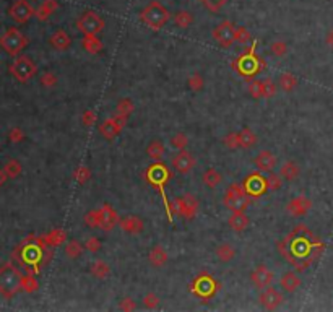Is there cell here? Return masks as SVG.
Here are the masks:
<instances>
[{"mask_svg":"<svg viewBox=\"0 0 333 312\" xmlns=\"http://www.w3.org/2000/svg\"><path fill=\"white\" fill-rule=\"evenodd\" d=\"M140 20L143 21L148 28L161 29L164 24L171 20V13L161 2L153 0V2H150L143 10L140 11Z\"/></svg>","mask_w":333,"mask_h":312,"instance_id":"6da1fadb","label":"cell"},{"mask_svg":"<svg viewBox=\"0 0 333 312\" xmlns=\"http://www.w3.org/2000/svg\"><path fill=\"white\" fill-rule=\"evenodd\" d=\"M21 281L23 275L15 265L5 264L3 267H0V293L5 298L15 296L21 290Z\"/></svg>","mask_w":333,"mask_h":312,"instance_id":"7a4b0ae2","label":"cell"},{"mask_svg":"<svg viewBox=\"0 0 333 312\" xmlns=\"http://www.w3.org/2000/svg\"><path fill=\"white\" fill-rule=\"evenodd\" d=\"M223 202H224V207L227 210H231V213L232 211H245L247 207L250 205V195L245 192L242 184L234 182V184L227 187Z\"/></svg>","mask_w":333,"mask_h":312,"instance_id":"3957f363","label":"cell"},{"mask_svg":"<svg viewBox=\"0 0 333 312\" xmlns=\"http://www.w3.org/2000/svg\"><path fill=\"white\" fill-rule=\"evenodd\" d=\"M28 44V39L20 29L16 28H10L7 29L2 38H0V46L3 47V51L10 54V56H18L24 47Z\"/></svg>","mask_w":333,"mask_h":312,"instance_id":"277c9868","label":"cell"},{"mask_svg":"<svg viewBox=\"0 0 333 312\" xmlns=\"http://www.w3.org/2000/svg\"><path fill=\"white\" fill-rule=\"evenodd\" d=\"M255 44H252L249 51H245L242 56H239L236 59V62L232 64V67L236 69L242 77H254L257 72H260L262 69V64H260V59L255 57Z\"/></svg>","mask_w":333,"mask_h":312,"instance_id":"5b68a950","label":"cell"},{"mask_svg":"<svg viewBox=\"0 0 333 312\" xmlns=\"http://www.w3.org/2000/svg\"><path fill=\"white\" fill-rule=\"evenodd\" d=\"M36 72H38V67H36V64L28 56L16 57L13 60V64L10 65V73L21 83H26L28 80H31L36 75Z\"/></svg>","mask_w":333,"mask_h":312,"instance_id":"8992f818","label":"cell"},{"mask_svg":"<svg viewBox=\"0 0 333 312\" xmlns=\"http://www.w3.org/2000/svg\"><path fill=\"white\" fill-rule=\"evenodd\" d=\"M172 210H174L177 215H181L182 218L192 219V218L197 216V213H199V210H200L199 199L192 194L181 195V197H177L174 200V204H172Z\"/></svg>","mask_w":333,"mask_h":312,"instance_id":"52a82bcc","label":"cell"},{"mask_svg":"<svg viewBox=\"0 0 333 312\" xmlns=\"http://www.w3.org/2000/svg\"><path fill=\"white\" fill-rule=\"evenodd\" d=\"M212 36L220 47L227 49L232 46V42H236V26H234L232 21L224 20L213 28Z\"/></svg>","mask_w":333,"mask_h":312,"instance_id":"ba28073f","label":"cell"},{"mask_svg":"<svg viewBox=\"0 0 333 312\" xmlns=\"http://www.w3.org/2000/svg\"><path fill=\"white\" fill-rule=\"evenodd\" d=\"M104 26H106V23H104L103 18L98 13H95V11H85L77 21V28L83 34L98 36L104 29Z\"/></svg>","mask_w":333,"mask_h":312,"instance_id":"9c48e42d","label":"cell"},{"mask_svg":"<svg viewBox=\"0 0 333 312\" xmlns=\"http://www.w3.org/2000/svg\"><path fill=\"white\" fill-rule=\"evenodd\" d=\"M145 177H146V181L150 182V184H151L153 187L159 189V191H161V194L164 195L163 187H164L166 182H168V181L171 179V173H169V169L166 168L161 161H159V163H155V164H153V166L148 168Z\"/></svg>","mask_w":333,"mask_h":312,"instance_id":"30bf717a","label":"cell"},{"mask_svg":"<svg viewBox=\"0 0 333 312\" xmlns=\"http://www.w3.org/2000/svg\"><path fill=\"white\" fill-rule=\"evenodd\" d=\"M34 13L36 10L31 7V3H29L28 0H15V2L11 3V7L8 8L10 18L18 24L28 23L31 20V16H34Z\"/></svg>","mask_w":333,"mask_h":312,"instance_id":"8fae6325","label":"cell"},{"mask_svg":"<svg viewBox=\"0 0 333 312\" xmlns=\"http://www.w3.org/2000/svg\"><path fill=\"white\" fill-rule=\"evenodd\" d=\"M218 290V285L217 281H215L210 275H200V277H197L195 281L192 283V291L195 293L197 296L202 298V299H210L215 296V293Z\"/></svg>","mask_w":333,"mask_h":312,"instance_id":"7c38bea8","label":"cell"},{"mask_svg":"<svg viewBox=\"0 0 333 312\" xmlns=\"http://www.w3.org/2000/svg\"><path fill=\"white\" fill-rule=\"evenodd\" d=\"M195 158L192 153H189L186 150H179L171 160V166L174 171L181 174H187L195 168Z\"/></svg>","mask_w":333,"mask_h":312,"instance_id":"4fadbf2b","label":"cell"},{"mask_svg":"<svg viewBox=\"0 0 333 312\" xmlns=\"http://www.w3.org/2000/svg\"><path fill=\"white\" fill-rule=\"evenodd\" d=\"M242 186L245 189V192H247L250 197H258V195H262L265 191H268L267 187V179L262 177L258 173H252L249 174L247 177L244 179Z\"/></svg>","mask_w":333,"mask_h":312,"instance_id":"5bb4252c","label":"cell"},{"mask_svg":"<svg viewBox=\"0 0 333 312\" xmlns=\"http://www.w3.org/2000/svg\"><path fill=\"white\" fill-rule=\"evenodd\" d=\"M311 208H312V200L309 197H306V195H298V197H294L293 200H289L286 205L288 213L294 218L306 216Z\"/></svg>","mask_w":333,"mask_h":312,"instance_id":"9a60e30c","label":"cell"},{"mask_svg":"<svg viewBox=\"0 0 333 312\" xmlns=\"http://www.w3.org/2000/svg\"><path fill=\"white\" fill-rule=\"evenodd\" d=\"M120 218L117 215V211L112 208V205L104 204L100 208V229L103 231H112L117 224H119Z\"/></svg>","mask_w":333,"mask_h":312,"instance_id":"2e32d148","label":"cell"},{"mask_svg":"<svg viewBox=\"0 0 333 312\" xmlns=\"http://www.w3.org/2000/svg\"><path fill=\"white\" fill-rule=\"evenodd\" d=\"M273 280H275V273L271 270H268L265 265H258L255 270L250 273L252 285L258 290H263V288H267V286H271Z\"/></svg>","mask_w":333,"mask_h":312,"instance_id":"e0dca14e","label":"cell"},{"mask_svg":"<svg viewBox=\"0 0 333 312\" xmlns=\"http://www.w3.org/2000/svg\"><path fill=\"white\" fill-rule=\"evenodd\" d=\"M124 125H125V122H122L120 119H117V117H111V119H106L103 122V124L100 125V133H101V137L103 138H106V140H114L119 133L122 132V128H124Z\"/></svg>","mask_w":333,"mask_h":312,"instance_id":"ac0fdd59","label":"cell"},{"mask_svg":"<svg viewBox=\"0 0 333 312\" xmlns=\"http://www.w3.org/2000/svg\"><path fill=\"white\" fill-rule=\"evenodd\" d=\"M258 301L267 311H275L283 304V295L276 288H265V291L258 298Z\"/></svg>","mask_w":333,"mask_h":312,"instance_id":"d6986e66","label":"cell"},{"mask_svg":"<svg viewBox=\"0 0 333 312\" xmlns=\"http://www.w3.org/2000/svg\"><path fill=\"white\" fill-rule=\"evenodd\" d=\"M276 163H278V158L268 150L257 153V156L254 158V164L258 168V171H263V173H271L275 169Z\"/></svg>","mask_w":333,"mask_h":312,"instance_id":"ffe728a7","label":"cell"},{"mask_svg":"<svg viewBox=\"0 0 333 312\" xmlns=\"http://www.w3.org/2000/svg\"><path fill=\"white\" fill-rule=\"evenodd\" d=\"M119 226H120V229L124 232H127V234H133V236L140 234V232L143 231V228H145L143 221H141V219L138 216H135V215L120 218Z\"/></svg>","mask_w":333,"mask_h":312,"instance_id":"44dd1931","label":"cell"},{"mask_svg":"<svg viewBox=\"0 0 333 312\" xmlns=\"http://www.w3.org/2000/svg\"><path fill=\"white\" fill-rule=\"evenodd\" d=\"M49 44H51L55 51H67V49L72 46V38L64 29H57V31L49 38Z\"/></svg>","mask_w":333,"mask_h":312,"instance_id":"7402d4cb","label":"cell"},{"mask_svg":"<svg viewBox=\"0 0 333 312\" xmlns=\"http://www.w3.org/2000/svg\"><path fill=\"white\" fill-rule=\"evenodd\" d=\"M133 111H135V104H133V101H132V100H128V98H124V100H120L119 103H117L114 117L120 119L122 122H127L128 117H130Z\"/></svg>","mask_w":333,"mask_h":312,"instance_id":"603a6c76","label":"cell"},{"mask_svg":"<svg viewBox=\"0 0 333 312\" xmlns=\"http://www.w3.org/2000/svg\"><path fill=\"white\" fill-rule=\"evenodd\" d=\"M280 286L286 293H294V291H298V288L301 286V278L298 277V273L286 272L280 277Z\"/></svg>","mask_w":333,"mask_h":312,"instance_id":"cb8c5ba5","label":"cell"},{"mask_svg":"<svg viewBox=\"0 0 333 312\" xmlns=\"http://www.w3.org/2000/svg\"><path fill=\"white\" fill-rule=\"evenodd\" d=\"M227 223H229V228L232 231L240 232V231H244L245 228H247L250 219H249L247 215H245V211H232L229 219H227Z\"/></svg>","mask_w":333,"mask_h":312,"instance_id":"d4e9b609","label":"cell"},{"mask_svg":"<svg viewBox=\"0 0 333 312\" xmlns=\"http://www.w3.org/2000/svg\"><path fill=\"white\" fill-rule=\"evenodd\" d=\"M148 260H150V264L156 268H161L166 265V262H168V252L164 250L163 246H153L150 254H148Z\"/></svg>","mask_w":333,"mask_h":312,"instance_id":"484cf974","label":"cell"},{"mask_svg":"<svg viewBox=\"0 0 333 312\" xmlns=\"http://www.w3.org/2000/svg\"><path fill=\"white\" fill-rule=\"evenodd\" d=\"M57 7H59L57 0H44V2L39 5V8L36 10L34 16L38 18L39 21H46L47 18L51 16L55 10H57Z\"/></svg>","mask_w":333,"mask_h":312,"instance_id":"4316f807","label":"cell"},{"mask_svg":"<svg viewBox=\"0 0 333 312\" xmlns=\"http://www.w3.org/2000/svg\"><path fill=\"white\" fill-rule=\"evenodd\" d=\"M164 151H166V148H164V145H163L161 140H153V142H150V145L146 146V155H148V158H150V160H153L155 163H159V161L163 160Z\"/></svg>","mask_w":333,"mask_h":312,"instance_id":"83f0119b","label":"cell"},{"mask_svg":"<svg viewBox=\"0 0 333 312\" xmlns=\"http://www.w3.org/2000/svg\"><path fill=\"white\" fill-rule=\"evenodd\" d=\"M285 181H294L298 179L301 174V168L294 161H286L285 164H281L280 173H278Z\"/></svg>","mask_w":333,"mask_h":312,"instance_id":"f1b7e54d","label":"cell"},{"mask_svg":"<svg viewBox=\"0 0 333 312\" xmlns=\"http://www.w3.org/2000/svg\"><path fill=\"white\" fill-rule=\"evenodd\" d=\"M215 254H217V257L223 264H227V262H231L234 257H236V249H234V246H231L229 242H223L217 247Z\"/></svg>","mask_w":333,"mask_h":312,"instance_id":"f546056e","label":"cell"},{"mask_svg":"<svg viewBox=\"0 0 333 312\" xmlns=\"http://www.w3.org/2000/svg\"><path fill=\"white\" fill-rule=\"evenodd\" d=\"M202 181H203V184H205L208 189H217L221 184V181H223V176H221L217 169L210 168V169L205 171V173H203Z\"/></svg>","mask_w":333,"mask_h":312,"instance_id":"4dcf8cb0","label":"cell"},{"mask_svg":"<svg viewBox=\"0 0 333 312\" xmlns=\"http://www.w3.org/2000/svg\"><path fill=\"white\" fill-rule=\"evenodd\" d=\"M90 272L95 278L104 280L111 275V267L108 265V262H104V260H95L93 265L90 267Z\"/></svg>","mask_w":333,"mask_h":312,"instance_id":"1f68e13d","label":"cell"},{"mask_svg":"<svg viewBox=\"0 0 333 312\" xmlns=\"http://www.w3.org/2000/svg\"><path fill=\"white\" fill-rule=\"evenodd\" d=\"M298 87V78H296L293 73H281L278 78V88L283 90L285 93H291V91Z\"/></svg>","mask_w":333,"mask_h":312,"instance_id":"d6a6232c","label":"cell"},{"mask_svg":"<svg viewBox=\"0 0 333 312\" xmlns=\"http://www.w3.org/2000/svg\"><path fill=\"white\" fill-rule=\"evenodd\" d=\"M83 49L86 52L90 54H98L103 49V42L101 39L98 38V36H93V34H85V39H83Z\"/></svg>","mask_w":333,"mask_h":312,"instance_id":"836d02e7","label":"cell"},{"mask_svg":"<svg viewBox=\"0 0 333 312\" xmlns=\"http://www.w3.org/2000/svg\"><path fill=\"white\" fill-rule=\"evenodd\" d=\"M239 143L240 148H252L257 143V137L255 133L250 130V128H242L239 132Z\"/></svg>","mask_w":333,"mask_h":312,"instance_id":"e575fe53","label":"cell"},{"mask_svg":"<svg viewBox=\"0 0 333 312\" xmlns=\"http://www.w3.org/2000/svg\"><path fill=\"white\" fill-rule=\"evenodd\" d=\"M174 23H176L177 28L186 29L194 23V15L187 10H179L177 13L174 15Z\"/></svg>","mask_w":333,"mask_h":312,"instance_id":"d590c367","label":"cell"},{"mask_svg":"<svg viewBox=\"0 0 333 312\" xmlns=\"http://www.w3.org/2000/svg\"><path fill=\"white\" fill-rule=\"evenodd\" d=\"M83 252H85V246H83L82 242H78V241H70V242H67V246H65V254H67V257H69V259H72V260L80 259V257L83 255Z\"/></svg>","mask_w":333,"mask_h":312,"instance_id":"8d00e7d4","label":"cell"},{"mask_svg":"<svg viewBox=\"0 0 333 312\" xmlns=\"http://www.w3.org/2000/svg\"><path fill=\"white\" fill-rule=\"evenodd\" d=\"M23 260L26 264H38L41 260V247L38 246H28L23 249Z\"/></svg>","mask_w":333,"mask_h":312,"instance_id":"74e56055","label":"cell"},{"mask_svg":"<svg viewBox=\"0 0 333 312\" xmlns=\"http://www.w3.org/2000/svg\"><path fill=\"white\" fill-rule=\"evenodd\" d=\"M65 237H67V232L64 229H54L44 236V241L49 246H60V244L65 241Z\"/></svg>","mask_w":333,"mask_h":312,"instance_id":"f35d334b","label":"cell"},{"mask_svg":"<svg viewBox=\"0 0 333 312\" xmlns=\"http://www.w3.org/2000/svg\"><path fill=\"white\" fill-rule=\"evenodd\" d=\"M169 143H171V146H172V148H174V150H186V146L189 145V137H187V133L177 132L176 135H172V137H171Z\"/></svg>","mask_w":333,"mask_h":312,"instance_id":"ab89813d","label":"cell"},{"mask_svg":"<svg viewBox=\"0 0 333 312\" xmlns=\"http://www.w3.org/2000/svg\"><path fill=\"white\" fill-rule=\"evenodd\" d=\"M3 171H5V174H7V177H10V179H15V177H18V176L21 174L23 168H21L20 161H16V160H8L7 164H5Z\"/></svg>","mask_w":333,"mask_h":312,"instance_id":"60d3db41","label":"cell"},{"mask_svg":"<svg viewBox=\"0 0 333 312\" xmlns=\"http://www.w3.org/2000/svg\"><path fill=\"white\" fill-rule=\"evenodd\" d=\"M85 224L91 229H100V208L86 213L85 215Z\"/></svg>","mask_w":333,"mask_h":312,"instance_id":"b9f144b4","label":"cell"},{"mask_svg":"<svg viewBox=\"0 0 333 312\" xmlns=\"http://www.w3.org/2000/svg\"><path fill=\"white\" fill-rule=\"evenodd\" d=\"M73 179H75L78 184H86V182L91 179V169L86 166L77 168L75 173H73Z\"/></svg>","mask_w":333,"mask_h":312,"instance_id":"7bdbcfd3","label":"cell"},{"mask_svg":"<svg viewBox=\"0 0 333 312\" xmlns=\"http://www.w3.org/2000/svg\"><path fill=\"white\" fill-rule=\"evenodd\" d=\"M262 91H263V98H273L278 91V85H276L273 80L270 78H265L262 80Z\"/></svg>","mask_w":333,"mask_h":312,"instance_id":"ee69618b","label":"cell"},{"mask_svg":"<svg viewBox=\"0 0 333 312\" xmlns=\"http://www.w3.org/2000/svg\"><path fill=\"white\" fill-rule=\"evenodd\" d=\"M281 186H283V177L280 174L270 173L268 177H267V187H268V191H271V192L280 191Z\"/></svg>","mask_w":333,"mask_h":312,"instance_id":"f6af8a7d","label":"cell"},{"mask_svg":"<svg viewBox=\"0 0 333 312\" xmlns=\"http://www.w3.org/2000/svg\"><path fill=\"white\" fill-rule=\"evenodd\" d=\"M223 145L229 150H237L240 148L239 143V132H229L227 135L223 138Z\"/></svg>","mask_w":333,"mask_h":312,"instance_id":"bcb514c9","label":"cell"},{"mask_svg":"<svg viewBox=\"0 0 333 312\" xmlns=\"http://www.w3.org/2000/svg\"><path fill=\"white\" fill-rule=\"evenodd\" d=\"M270 51L275 57H283V56H286L288 46H286L285 41H273L271 42V46H270Z\"/></svg>","mask_w":333,"mask_h":312,"instance_id":"7dc6e473","label":"cell"},{"mask_svg":"<svg viewBox=\"0 0 333 312\" xmlns=\"http://www.w3.org/2000/svg\"><path fill=\"white\" fill-rule=\"evenodd\" d=\"M38 281L33 277V275H24L23 281H21V290H24L26 293H34L38 290Z\"/></svg>","mask_w":333,"mask_h":312,"instance_id":"c3c4849f","label":"cell"},{"mask_svg":"<svg viewBox=\"0 0 333 312\" xmlns=\"http://www.w3.org/2000/svg\"><path fill=\"white\" fill-rule=\"evenodd\" d=\"M203 87H205V80H203L200 73H194V75L189 78V88L192 91H202Z\"/></svg>","mask_w":333,"mask_h":312,"instance_id":"681fc988","label":"cell"},{"mask_svg":"<svg viewBox=\"0 0 333 312\" xmlns=\"http://www.w3.org/2000/svg\"><path fill=\"white\" fill-rule=\"evenodd\" d=\"M250 41H252V36L249 33V29L244 26H236V42H239V44H247Z\"/></svg>","mask_w":333,"mask_h":312,"instance_id":"f907efd6","label":"cell"},{"mask_svg":"<svg viewBox=\"0 0 333 312\" xmlns=\"http://www.w3.org/2000/svg\"><path fill=\"white\" fill-rule=\"evenodd\" d=\"M249 93H250L252 98H255V100H258V98H263L262 80H252L249 83Z\"/></svg>","mask_w":333,"mask_h":312,"instance_id":"816d5d0a","label":"cell"},{"mask_svg":"<svg viewBox=\"0 0 333 312\" xmlns=\"http://www.w3.org/2000/svg\"><path fill=\"white\" fill-rule=\"evenodd\" d=\"M159 304V298L158 295H155V293H146L145 298H143V306L148 309H155L158 308Z\"/></svg>","mask_w":333,"mask_h":312,"instance_id":"f5cc1de1","label":"cell"},{"mask_svg":"<svg viewBox=\"0 0 333 312\" xmlns=\"http://www.w3.org/2000/svg\"><path fill=\"white\" fill-rule=\"evenodd\" d=\"M82 122H83L85 127L95 125V122H96V112L93 111V109H86V111L83 112V115H82Z\"/></svg>","mask_w":333,"mask_h":312,"instance_id":"db71d44e","label":"cell"},{"mask_svg":"<svg viewBox=\"0 0 333 312\" xmlns=\"http://www.w3.org/2000/svg\"><path fill=\"white\" fill-rule=\"evenodd\" d=\"M41 85H44V87L51 88V87H54V85H57V77H55L54 73H51V72L42 73V75H41Z\"/></svg>","mask_w":333,"mask_h":312,"instance_id":"11a10c76","label":"cell"},{"mask_svg":"<svg viewBox=\"0 0 333 312\" xmlns=\"http://www.w3.org/2000/svg\"><path fill=\"white\" fill-rule=\"evenodd\" d=\"M200 2L212 11H217V10H220L221 7H223L224 3H227V0H200Z\"/></svg>","mask_w":333,"mask_h":312,"instance_id":"9f6ffc18","label":"cell"},{"mask_svg":"<svg viewBox=\"0 0 333 312\" xmlns=\"http://www.w3.org/2000/svg\"><path fill=\"white\" fill-rule=\"evenodd\" d=\"M85 249H86V250H90V252L96 254L98 250L101 249V241L98 239V237H90V239L85 242Z\"/></svg>","mask_w":333,"mask_h":312,"instance_id":"6f0895ef","label":"cell"},{"mask_svg":"<svg viewBox=\"0 0 333 312\" xmlns=\"http://www.w3.org/2000/svg\"><path fill=\"white\" fill-rule=\"evenodd\" d=\"M119 309L120 311H135L137 309V304H135V301L132 298H124L122 301L119 303Z\"/></svg>","mask_w":333,"mask_h":312,"instance_id":"680465c9","label":"cell"},{"mask_svg":"<svg viewBox=\"0 0 333 312\" xmlns=\"http://www.w3.org/2000/svg\"><path fill=\"white\" fill-rule=\"evenodd\" d=\"M8 138L13 143H18V142H21V140L24 138V133H23L21 128H11L10 133H8Z\"/></svg>","mask_w":333,"mask_h":312,"instance_id":"91938a15","label":"cell"},{"mask_svg":"<svg viewBox=\"0 0 333 312\" xmlns=\"http://www.w3.org/2000/svg\"><path fill=\"white\" fill-rule=\"evenodd\" d=\"M325 42H327V46L333 49V29H330V31L327 33V36H325Z\"/></svg>","mask_w":333,"mask_h":312,"instance_id":"94428289","label":"cell"},{"mask_svg":"<svg viewBox=\"0 0 333 312\" xmlns=\"http://www.w3.org/2000/svg\"><path fill=\"white\" fill-rule=\"evenodd\" d=\"M5 181H7V174H5L3 169H0V187L5 184Z\"/></svg>","mask_w":333,"mask_h":312,"instance_id":"6125c7cd","label":"cell"}]
</instances>
